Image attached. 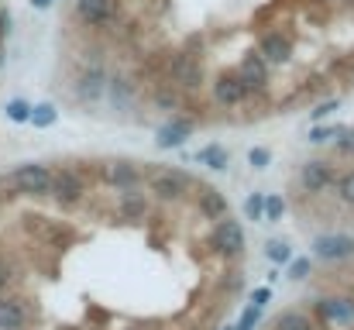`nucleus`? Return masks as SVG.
Masks as SVG:
<instances>
[{
	"instance_id": "obj_1",
	"label": "nucleus",
	"mask_w": 354,
	"mask_h": 330,
	"mask_svg": "<svg viewBox=\"0 0 354 330\" xmlns=\"http://www.w3.org/2000/svg\"><path fill=\"white\" fill-rule=\"evenodd\" d=\"M0 190H7L10 196H28V200H45L52 193V165L41 162H28L10 169L0 179Z\"/></svg>"
}]
</instances>
